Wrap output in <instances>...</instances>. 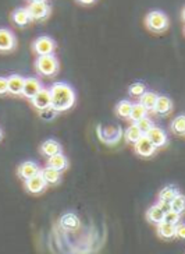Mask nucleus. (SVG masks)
<instances>
[{"mask_svg":"<svg viewBox=\"0 0 185 254\" xmlns=\"http://www.w3.org/2000/svg\"><path fill=\"white\" fill-rule=\"evenodd\" d=\"M52 92V108L57 113L67 112L75 105L77 95L74 88L67 82H54L50 87Z\"/></svg>","mask_w":185,"mask_h":254,"instance_id":"1","label":"nucleus"},{"mask_svg":"<svg viewBox=\"0 0 185 254\" xmlns=\"http://www.w3.org/2000/svg\"><path fill=\"white\" fill-rule=\"evenodd\" d=\"M34 67L37 73L42 77H54L59 73L60 63L59 59L54 55H47V56H38L34 62Z\"/></svg>","mask_w":185,"mask_h":254,"instance_id":"2","label":"nucleus"},{"mask_svg":"<svg viewBox=\"0 0 185 254\" xmlns=\"http://www.w3.org/2000/svg\"><path fill=\"white\" fill-rule=\"evenodd\" d=\"M145 25L149 31L155 34H162L164 31H167L170 21L166 13L160 10H153V11H149L145 17Z\"/></svg>","mask_w":185,"mask_h":254,"instance_id":"3","label":"nucleus"},{"mask_svg":"<svg viewBox=\"0 0 185 254\" xmlns=\"http://www.w3.org/2000/svg\"><path fill=\"white\" fill-rule=\"evenodd\" d=\"M28 13L34 21H44L47 20L52 14V7L47 1L44 0H34L28 3Z\"/></svg>","mask_w":185,"mask_h":254,"instance_id":"4","label":"nucleus"},{"mask_svg":"<svg viewBox=\"0 0 185 254\" xmlns=\"http://www.w3.org/2000/svg\"><path fill=\"white\" fill-rule=\"evenodd\" d=\"M97 135L104 144L116 145L117 142H120L121 137H124V133L120 126H99L97 127Z\"/></svg>","mask_w":185,"mask_h":254,"instance_id":"5","label":"nucleus"},{"mask_svg":"<svg viewBox=\"0 0 185 254\" xmlns=\"http://www.w3.org/2000/svg\"><path fill=\"white\" fill-rule=\"evenodd\" d=\"M57 49V44L52 37L47 35H42L38 37L34 44H32V51L37 53L38 56H47V55H53Z\"/></svg>","mask_w":185,"mask_h":254,"instance_id":"6","label":"nucleus"},{"mask_svg":"<svg viewBox=\"0 0 185 254\" xmlns=\"http://www.w3.org/2000/svg\"><path fill=\"white\" fill-rule=\"evenodd\" d=\"M42 172V169L39 168V165L34 161H25L20 164V166L17 168V176L24 182L32 179L34 176H37Z\"/></svg>","mask_w":185,"mask_h":254,"instance_id":"7","label":"nucleus"},{"mask_svg":"<svg viewBox=\"0 0 185 254\" xmlns=\"http://www.w3.org/2000/svg\"><path fill=\"white\" fill-rule=\"evenodd\" d=\"M47 183H46V180L44 179V176H42V172L37 175V176H34L32 179L27 180V182H24V187H25V190L30 193V194L34 195H39L45 193L46 190H47Z\"/></svg>","mask_w":185,"mask_h":254,"instance_id":"8","label":"nucleus"},{"mask_svg":"<svg viewBox=\"0 0 185 254\" xmlns=\"http://www.w3.org/2000/svg\"><path fill=\"white\" fill-rule=\"evenodd\" d=\"M134 151L137 155L142 158H152L156 154L157 148L153 145V142L149 140L148 135H143L139 141L134 144Z\"/></svg>","mask_w":185,"mask_h":254,"instance_id":"9","label":"nucleus"},{"mask_svg":"<svg viewBox=\"0 0 185 254\" xmlns=\"http://www.w3.org/2000/svg\"><path fill=\"white\" fill-rule=\"evenodd\" d=\"M42 90H44V84L38 77H27L25 84H24V90H22V97L31 101L32 98L37 97Z\"/></svg>","mask_w":185,"mask_h":254,"instance_id":"10","label":"nucleus"},{"mask_svg":"<svg viewBox=\"0 0 185 254\" xmlns=\"http://www.w3.org/2000/svg\"><path fill=\"white\" fill-rule=\"evenodd\" d=\"M31 104L34 105V108L37 109L38 112H42L45 109L52 108V92H50V88L44 87V90L41 91L37 97L31 99Z\"/></svg>","mask_w":185,"mask_h":254,"instance_id":"11","label":"nucleus"},{"mask_svg":"<svg viewBox=\"0 0 185 254\" xmlns=\"http://www.w3.org/2000/svg\"><path fill=\"white\" fill-rule=\"evenodd\" d=\"M17 48V38L7 28L0 30V51L3 53L13 52Z\"/></svg>","mask_w":185,"mask_h":254,"instance_id":"12","label":"nucleus"},{"mask_svg":"<svg viewBox=\"0 0 185 254\" xmlns=\"http://www.w3.org/2000/svg\"><path fill=\"white\" fill-rule=\"evenodd\" d=\"M39 152H41V155L45 158H52L54 155H57V154H61L63 152V147H61V144L59 141H56V140H53V138H49V140H46L41 144V147H39Z\"/></svg>","mask_w":185,"mask_h":254,"instance_id":"13","label":"nucleus"},{"mask_svg":"<svg viewBox=\"0 0 185 254\" xmlns=\"http://www.w3.org/2000/svg\"><path fill=\"white\" fill-rule=\"evenodd\" d=\"M11 20H13V23L17 25V27H20V28H25V27H28L31 23H34V20H32V17L28 13V8L27 7H20V8H15L14 11L11 13Z\"/></svg>","mask_w":185,"mask_h":254,"instance_id":"14","label":"nucleus"},{"mask_svg":"<svg viewBox=\"0 0 185 254\" xmlns=\"http://www.w3.org/2000/svg\"><path fill=\"white\" fill-rule=\"evenodd\" d=\"M146 135L149 137V140L153 142V145H155L157 150L159 148H163V147H166L169 144V137H167L166 131H164L162 127L155 126Z\"/></svg>","mask_w":185,"mask_h":254,"instance_id":"15","label":"nucleus"},{"mask_svg":"<svg viewBox=\"0 0 185 254\" xmlns=\"http://www.w3.org/2000/svg\"><path fill=\"white\" fill-rule=\"evenodd\" d=\"M173 108H174V104H173L171 98L166 97V95H159L153 113L163 118V116H167V115H170L173 112Z\"/></svg>","mask_w":185,"mask_h":254,"instance_id":"16","label":"nucleus"},{"mask_svg":"<svg viewBox=\"0 0 185 254\" xmlns=\"http://www.w3.org/2000/svg\"><path fill=\"white\" fill-rule=\"evenodd\" d=\"M156 233L162 240H173L177 239V233H176V225L162 222L160 225L156 226Z\"/></svg>","mask_w":185,"mask_h":254,"instance_id":"17","label":"nucleus"},{"mask_svg":"<svg viewBox=\"0 0 185 254\" xmlns=\"http://www.w3.org/2000/svg\"><path fill=\"white\" fill-rule=\"evenodd\" d=\"M24 84H25V77L20 74H13L8 77V88H10V94L18 97L22 95V90H24Z\"/></svg>","mask_w":185,"mask_h":254,"instance_id":"18","label":"nucleus"},{"mask_svg":"<svg viewBox=\"0 0 185 254\" xmlns=\"http://www.w3.org/2000/svg\"><path fill=\"white\" fill-rule=\"evenodd\" d=\"M164 217H166V212H164L163 209L160 208L157 204L152 205V207L146 211V219H148L150 224L156 225V226L160 225L162 222H164Z\"/></svg>","mask_w":185,"mask_h":254,"instance_id":"19","label":"nucleus"},{"mask_svg":"<svg viewBox=\"0 0 185 254\" xmlns=\"http://www.w3.org/2000/svg\"><path fill=\"white\" fill-rule=\"evenodd\" d=\"M47 166H50L53 169H56V171H59V172H64L68 169V159L67 157L61 152V154H57V155H54V157L49 158L47 159Z\"/></svg>","mask_w":185,"mask_h":254,"instance_id":"20","label":"nucleus"},{"mask_svg":"<svg viewBox=\"0 0 185 254\" xmlns=\"http://www.w3.org/2000/svg\"><path fill=\"white\" fill-rule=\"evenodd\" d=\"M133 106L134 104L131 101H128V99H121L119 104L116 105L114 112H116V115H117L119 118H121V119L130 120V116H131V112H133Z\"/></svg>","mask_w":185,"mask_h":254,"instance_id":"21","label":"nucleus"},{"mask_svg":"<svg viewBox=\"0 0 185 254\" xmlns=\"http://www.w3.org/2000/svg\"><path fill=\"white\" fill-rule=\"evenodd\" d=\"M42 176H44V179L46 180V183L49 186H56L61 182V172L53 169L50 166H45L42 169Z\"/></svg>","mask_w":185,"mask_h":254,"instance_id":"22","label":"nucleus"},{"mask_svg":"<svg viewBox=\"0 0 185 254\" xmlns=\"http://www.w3.org/2000/svg\"><path fill=\"white\" fill-rule=\"evenodd\" d=\"M143 135L145 134L139 130V127L133 123L131 126H128L126 128V131H124V140H126L128 144H137Z\"/></svg>","mask_w":185,"mask_h":254,"instance_id":"23","label":"nucleus"},{"mask_svg":"<svg viewBox=\"0 0 185 254\" xmlns=\"http://www.w3.org/2000/svg\"><path fill=\"white\" fill-rule=\"evenodd\" d=\"M157 99H159V95L153 92V91H146L141 98H139V104L142 106H145V109L148 112H153L156 104H157Z\"/></svg>","mask_w":185,"mask_h":254,"instance_id":"24","label":"nucleus"},{"mask_svg":"<svg viewBox=\"0 0 185 254\" xmlns=\"http://www.w3.org/2000/svg\"><path fill=\"white\" fill-rule=\"evenodd\" d=\"M60 225L67 229V231H75L78 226H80V219L78 217L73 214V212H68V214H64L61 219H60Z\"/></svg>","mask_w":185,"mask_h":254,"instance_id":"25","label":"nucleus"},{"mask_svg":"<svg viewBox=\"0 0 185 254\" xmlns=\"http://www.w3.org/2000/svg\"><path fill=\"white\" fill-rule=\"evenodd\" d=\"M180 194V190H178L177 187L173 186H166L163 187L162 190H160V193H159V201H164V202H170Z\"/></svg>","mask_w":185,"mask_h":254,"instance_id":"26","label":"nucleus"},{"mask_svg":"<svg viewBox=\"0 0 185 254\" xmlns=\"http://www.w3.org/2000/svg\"><path fill=\"white\" fill-rule=\"evenodd\" d=\"M148 113L149 112L145 109V106H142L139 102H137V104H134L133 106V112H131V116H130V122H133L134 125H135V123H138L139 120L148 118Z\"/></svg>","mask_w":185,"mask_h":254,"instance_id":"27","label":"nucleus"},{"mask_svg":"<svg viewBox=\"0 0 185 254\" xmlns=\"http://www.w3.org/2000/svg\"><path fill=\"white\" fill-rule=\"evenodd\" d=\"M170 130L177 135H185V115H178L170 123Z\"/></svg>","mask_w":185,"mask_h":254,"instance_id":"28","label":"nucleus"},{"mask_svg":"<svg viewBox=\"0 0 185 254\" xmlns=\"http://www.w3.org/2000/svg\"><path fill=\"white\" fill-rule=\"evenodd\" d=\"M148 91V87H146V84H143L141 81H137V82H133L130 87H128V95L133 98H139L145 94Z\"/></svg>","mask_w":185,"mask_h":254,"instance_id":"29","label":"nucleus"},{"mask_svg":"<svg viewBox=\"0 0 185 254\" xmlns=\"http://www.w3.org/2000/svg\"><path fill=\"white\" fill-rule=\"evenodd\" d=\"M171 211H174V212H177L180 215H183L185 214V195L184 194H180L171 201Z\"/></svg>","mask_w":185,"mask_h":254,"instance_id":"30","label":"nucleus"},{"mask_svg":"<svg viewBox=\"0 0 185 254\" xmlns=\"http://www.w3.org/2000/svg\"><path fill=\"white\" fill-rule=\"evenodd\" d=\"M135 125L139 127V130H141L142 133H143L145 135L148 134L149 131H150V130H152V128L155 127V123H153V120L149 119V118H145V119L139 120V122H138V123H135Z\"/></svg>","mask_w":185,"mask_h":254,"instance_id":"31","label":"nucleus"},{"mask_svg":"<svg viewBox=\"0 0 185 254\" xmlns=\"http://www.w3.org/2000/svg\"><path fill=\"white\" fill-rule=\"evenodd\" d=\"M164 222L177 226V225L181 222V215L177 214V212H174V211H169V212L166 214V217H164Z\"/></svg>","mask_w":185,"mask_h":254,"instance_id":"32","label":"nucleus"},{"mask_svg":"<svg viewBox=\"0 0 185 254\" xmlns=\"http://www.w3.org/2000/svg\"><path fill=\"white\" fill-rule=\"evenodd\" d=\"M39 113V116L42 118L44 120H46V122H49V120H53L56 116H57V112L53 109V108H49V109H45V111H42V112H38Z\"/></svg>","mask_w":185,"mask_h":254,"instance_id":"33","label":"nucleus"},{"mask_svg":"<svg viewBox=\"0 0 185 254\" xmlns=\"http://www.w3.org/2000/svg\"><path fill=\"white\" fill-rule=\"evenodd\" d=\"M0 94H1V95H7V94H10V88H8V77H1V78H0Z\"/></svg>","mask_w":185,"mask_h":254,"instance_id":"34","label":"nucleus"},{"mask_svg":"<svg viewBox=\"0 0 185 254\" xmlns=\"http://www.w3.org/2000/svg\"><path fill=\"white\" fill-rule=\"evenodd\" d=\"M176 233H177V239L185 240V224L184 222H180L176 226Z\"/></svg>","mask_w":185,"mask_h":254,"instance_id":"35","label":"nucleus"},{"mask_svg":"<svg viewBox=\"0 0 185 254\" xmlns=\"http://www.w3.org/2000/svg\"><path fill=\"white\" fill-rule=\"evenodd\" d=\"M157 205L160 207V208L163 209L164 212L167 214L169 211H171V204L170 202H164V201H157Z\"/></svg>","mask_w":185,"mask_h":254,"instance_id":"36","label":"nucleus"},{"mask_svg":"<svg viewBox=\"0 0 185 254\" xmlns=\"http://www.w3.org/2000/svg\"><path fill=\"white\" fill-rule=\"evenodd\" d=\"M78 4H84V6H92V4H95V1H92V0H89V1L80 0V1H78Z\"/></svg>","mask_w":185,"mask_h":254,"instance_id":"37","label":"nucleus"},{"mask_svg":"<svg viewBox=\"0 0 185 254\" xmlns=\"http://www.w3.org/2000/svg\"><path fill=\"white\" fill-rule=\"evenodd\" d=\"M181 18H183V21L185 23V7L183 8V13H181Z\"/></svg>","mask_w":185,"mask_h":254,"instance_id":"38","label":"nucleus"},{"mask_svg":"<svg viewBox=\"0 0 185 254\" xmlns=\"http://www.w3.org/2000/svg\"><path fill=\"white\" fill-rule=\"evenodd\" d=\"M184 32H185V28H184Z\"/></svg>","mask_w":185,"mask_h":254,"instance_id":"39","label":"nucleus"}]
</instances>
